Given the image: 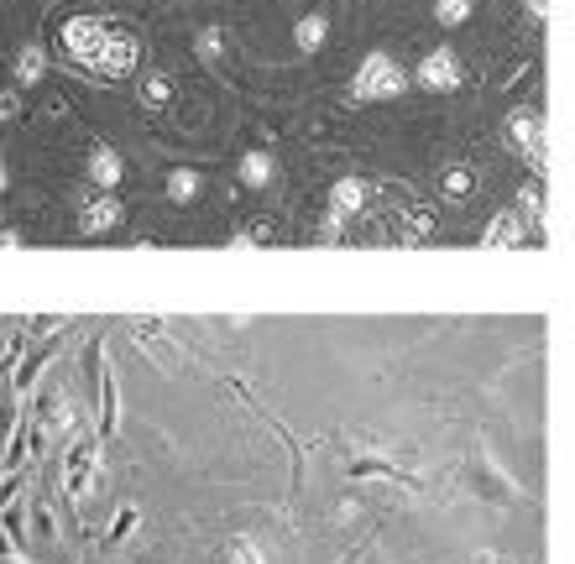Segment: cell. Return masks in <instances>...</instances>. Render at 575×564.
<instances>
[{
    "instance_id": "1",
    "label": "cell",
    "mask_w": 575,
    "mask_h": 564,
    "mask_svg": "<svg viewBox=\"0 0 575 564\" xmlns=\"http://www.w3.org/2000/svg\"><path fill=\"white\" fill-rule=\"evenodd\" d=\"M408 89V68L393 58V53H366L356 63V74H351V100L361 105H372V100H398V94Z\"/></svg>"
},
{
    "instance_id": "2",
    "label": "cell",
    "mask_w": 575,
    "mask_h": 564,
    "mask_svg": "<svg viewBox=\"0 0 575 564\" xmlns=\"http://www.w3.org/2000/svg\"><path fill=\"white\" fill-rule=\"evenodd\" d=\"M63 491H68V497H95V491H105L100 439L79 434V439L63 450Z\"/></svg>"
},
{
    "instance_id": "3",
    "label": "cell",
    "mask_w": 575,
    "mask_h": 564,
    "mask_svg": "<svg viewBox=\"0 0 575 564\" xmlns=\"http://www.w3.org/2000/svg\"><path fill=\"white\" fill-rule=\"evenodd\" d=\"M408 84H419L424 94H455V89H466V63H460L455 47H429L419 68L408 74Z\"/></svg>"
},
{
    "instance_id": "4",
    "label": "cell",
    "mask_w": 575,
    "mask_h": 564,
    "mask_svg": "<svg viewBox=\"0 0 575 564\" xmlns=\"http://www.w3.org/2000/svg\"><path fill=\"white\" fill-rule=\"evenodd\" d=\"M136 63H142V42H136L126 27H115L110 21V32H105V42H100V53L89 58V74H100V79H131L136 74Z\"/></svg>"
},
{
    "instance_id": "5",
    "label": "cell",
    "mask_w": 575,
    "mask_h": 564,
    "mask_svg": "<svg viewBox=\"0 0 575 564\" xmlns=\"http://www.w3.org/2000/svg\"><path fill=\"white\" fill-rule=\"evenodd\" d=\"M502 136H508V147H513L518 157H528V168H534V173H544V168H549V141H544V115H539L534 105H523V110H513V115H508V126H502Z\"/></svg>"
},
{
    "instance_id": "6",
    "label": "cell",
    "mask_w": 575,
    "mask_h": 564,
    "mask_svg": "<svg viewBox=\"0 0 575 564\" xmlns=\"http://www.w3.org/2000/svg\"><path fill=\"white\" fill-rule=\"evenodd\" d=\"M105 32H110V21H100L95 11H79V16H68V21H63V47H68V58L89 68V58L100 53Z\"/></svg>"
},
{
    "instance_id": "7",
    "label": "cell",
    "mask_w": 575,
    "mask_h": 564,
    "mask_svg": "<svg viewBox=\"0 0 575 564\" xmlns=\"http://www.w3.org/2000/svg\"><path fill=\"white\" fill-rule=\"evenodd\" d=\"M121 220H126V204L105 194V188H89L79 199V235H110V230H121Z\"/></svg>"
},
{
    "instance_id": "8",
    "label": "cell",
    "mask_w": 575,
    "mask_h": 564,
    "mask_svg": "<svg viewBox=\"0 0 575 564\" xmlns=\"http://www.w3.org/2000/svg\"><path fill=\"white\" fill-rule=\"evenodd\" d=\"M37 418H42V429L68 439V429H74V397H68L63 382H48L37 392Z\"/></svg>"
},
{
    "instance_id": "9",
    "label": "cell",
    "mask_w": 575,
    "mask_h": 564,
    "mask_svg": "<svg viewBox=\"0 0 575 564\" xmlns=\"http://www.w3.org/2000/svg\"><path fill=\"white\" fill-rule=\"evenodd\" d=\"M84 178H89V188H105V194H115V183L126 178L121 152L105 147V141H95V147H89V157H84Z\"/></svg>"
},
{
    "instance_id": "10",
    "label": "cell",
    "mask_w": 575,
    "mask_h": 564,
    "mask_svg": "<svg viewBox=\"0 0 575 564\" xmlns=\"http://www.w3.org/2000/svg\"><path fill=\"white\" fill-rule=\"evenodd\" d=\"M366 204H372V183H366V178H335L330 183V204L325 209H330V215H340L345 225H351Z\"/></svg>"
},
{
    "instance_id": "11",
    "label": "cell",
    "mask_w": 575,
    "mask_h": 564,
    "mask_svg": "<svg viewBox=\"0 0 575 564\" xmlns=\"http://www.w3.org/2000/svg\"><path fill=\"white\" fill-rule=\"evenodd\" d=\"M11 74H16V89H32L48 79V47L42 42H21L16 58H11Z\"/></svg>"
},
{
    "instance_id": "12",
    "label": "cell",
    "mask_w": 575,
    "mask_h": 564,
    "mask_svg": "<svg viewBox=\"0 0 575 564\" xmlns=\"http://www.w3.org/2000/svg\"><path fill=\"white\" fill-rule=\"evenodd\" d=\"M523 215H518V209H502V215L487 225V235H481V246H487V251H513V246H523Z\"/></svg>"
},
{
    "instance_id": "13",
    "label": "cell",
    "mask_w": 575,
    "mask_h": 564,
    "mask_svg": "<svg viewBox=\"0 0 575 564\" xmlns=\"http://www.w3.org/2000/svg\"><path fill=\"white\" fill-rule=\"evenodd\" d=\"M325 37H330V21L319 16V11L298 16V27H293V47H298V53H319V47H325Z\"/></svg>"
},
{
    "instance_id": "14",
    "label": "cell",
    "mask_w": 575,
    "mask_h": 564,
    "mask_svg": "<svg viewBox=\"0 0 575 564\" xmlns=\"http://www.w3.org/2000/svg\"><path fill=\"white\" fill-rule=\"evenodd\" d=\"M173 94H178V84H173L168 68H152V74H142V105H147V110L173 105Z\"/></svg>"
},
{
    "instance_id": "15",
    "label": "cell",
    "mask_w": 575,
    "mask_h": 564,
    "mask_svg": "<svg viewBox=\"0 0 575 564\" xmlns=\"http://www.w3.org/2000/svg\"><path fill=\"white\" fill-rule=\"evenodd\" d=\"M236 173H241V183H246V188H267L272 178H278V162H272L267 152H246Z\"/></svg>"
},
{
    "instance_id": "16",
    "label": "cell",
    "mask_w": 575,
    "mask_h": 564,
    "mask_svg": "<svg viewBox=\"0 0 575 564\" xmlns=\"http://www.w3.org/2000/svg\"><path fill=\"white\" fill-rule=\"evenodd\" d=\"M440 194L445 199H471L476 194V173L466 168V162H450V168L440 173Z\"/></svg>"
},
{
    "instance_id": "17",
    "label": "cell",
    "mask_w": 575,
    "mask_h": 564,
    "mask_svg": "<svg viewBox=\"0 0 575 564\" xmlns=\"http://www.w3.org/2000/svg\"><path fill=\"white\" fill-rule=\"evenodd\" d=\"M199 188H204V178H199L194 168H173V173H168V199H173V204L199 199Z\"/></svg>"
},
{
    "instance_id": "18",
    "label": "cell",
    "mask_w": 575,
    "mask_h": 564,
    "mask_svg": "<svg viewBox=\"0 0 575 564\" xmlns=\"http://www.w3.org/2000/svg\"><path fill=\"white\" fill-rule=\"evenodd\" d=\"M471 11H476V0H434V21H440L445 32L466 27V21H471Z\"/></svg>"
},
{
    "instance_id": "19",
    "label": "cell",
    "mask_w": 575,
    "mask_h": 564,
    "mask_svg": "<svg viewBox=\"0 0 575 564\" xmlns=\"http://www.w3.org/2000/svg\"><path fill=\"white\" fill-rule=\"evenodd\" d=\"M194 47H199V58H204V63H215V58L225 53V32H220V27H199Z\"/></svg>"
},
{
    "instance_id": "20",
    "label": "cell",
    "mask_w": 575,
    "mask_h": 564,
    "mask_svg": "<svg viewBox=\"0 0 575 564\" xmlns=\"http://www.w3.org/2000/svg\"><path fill=\"white\" fill-rule=\"evenodd\" d=\"M272 235H278V230L257 220V225H246V230H236V235H230V246H236V251H246V246H267Z\"/></svg>"
},
{
    "instance_id": "21",
    "label": "cell",
    "mask_w": 575,
    "mask_h": 564,
    "mask_svg": "<svg viewBox=\"0 0 575 564\" xmlns=\"http://www.w3.org/2000/svg\"><path fill=\"white\" fill-rule=\"evenodd\" d=\"M429 230H434V209H408V220H403V235H408V241H424Z\"/></svg>"
},
{
    "instance_id": "22",
    "label": "cell",
    "mask_w": 575,
    "mask_h": 564,
    "mask_svg": "<svg viewBox=\"0 0 575 564\" xmlns=\"http://www.w3.org/2000/svg\"><path fill=\"white\" fill-rule=\"evenodd\" d=\"M131 528H136V507H121V512H115V523H110V533H105V544H110V549L126 544Z\"/></svg>"
},
{
    "instance_id": "23",
    "label": "cell",
    "mask_w": 575,
    "mask_h": 564,
    "mask_svg": "<svg viewBox=\"0 0 575 564\" xmlns=\"http://www.w3.org/2000/svg\"><path fill=\"white\" fill-rule=\"evenodd\" d=\"M518 209H528V215H534V225H544V220H549L544 188H539V183H534V188H523V199H518Z\"/></svg>"
},
{
    "instance_id": "24",
    "label": "cell",
    "mask_w": 575,
    "mask_h": 564,
    "mask_svg": "<svg viewBox=\"0 0 575 564\" xmlns=\"http://www.w3.org/2000/svg\"><path fill=\"white\" fill-rule=\"evenodd\" d=\"M314 235H319V246H335L340 235H345V220H340V215H330V209H325V215H319V230H314Z\"/></svg>"
},
{
    "instance_id": "25",
    "label": "cell",
    "mask_w": 575,
    "mask_h": 564,
    "mask_svg": "<svg viewBox=\"0 0 575 564\" xmlns=\"http://www.w3.org/2000/svg\"><path fill=\"white\" fill-rule=\"evenodd\" d=\"M16 115H21V94L6 89V94H0V121H16Z\"/></svg>"
},
{
    "instance_id": "26",
    "label": "cell",
    "mask_w": 575,
    "mask_h": 564,
    "mask_svg": "<svg viewBox=\"0 0 575 564\" xmlns=\"http://www.w3.org/2000/svg\"><path fill=\"white\" fill-rule=\"evenodd\" d=\"M230 554H236V564H262V559H257V549H251L246 538H236V544H230Z\"/></svg>"
},
{
    "instance_id": "27",
    "label": "cell",
    "mask_w": 575,
    "mask_h": 564,
    "mask_svg": "<svg viewBox=\"0 0 575 564\" xmlns=\"http://www.w3.org/2000/svg\"><path fill=\"white\" fill-rule=\"evenodd\" d=\"M21 246V230H6V225H0V251H16Z\"/></svg>"
},
{
    "instance_id": "28",
    "label": "cell",
    "mask_w": 575,
    "mask_h": 564,
    "mask_svg": "<svg viewBox=\"0 0 575 564\" xmlns=\"http://www.w3.org/2000/svg\"><path fill=\"white\" fill-rule=\"evenodd\" d=\"M528 6H534V16H549V0H528Z\"/></svg>"
},
{
    "instance_id": "29",
    "label": "cell",
    "mask_w": 575,
    "mask_h": 564,
    "mask_svg": "<svg viewBox=\"0 0 575 564\" xmlns=\"http://www.w3.org/2000/svg\"><path fill=\"white\" fill-rule=\"evenodd\" d=\"M6 188H11V173H6V162H0V194H6Z\"/></svg>"
},
{
    "instance_id": "30",
    "label": "cell",
    "mask_w": 575,
    "mask_h": 564,
    "mask_svg": "<svg viewBox=\"0 0 575 564\" xmlns=\"http://www.w3.org/2000/svg\"><path fill=\"white\" fill-rule=\"evenodd\" d=\"M340 564H356V559H340Z\"/></svg>"
}]
</instances>
